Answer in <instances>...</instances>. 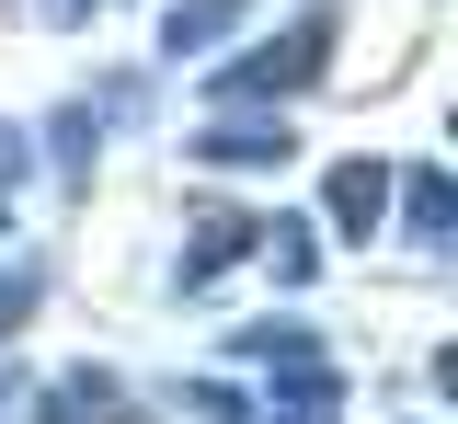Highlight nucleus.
<instances>
[{"label":"nucleus","instance_id":"f257e3e1","mask_svg":"<svg viewBox=\"0 0 458 424\" xmlns=\"http://www.w3.org/2000/svg\"><path fill=\"white\" fill-rule=\"evenodd\" d=\"M321 47H333V23H298L286 47L229 58V69H218V104H276V92H310V81H321Z\"/></svg>","mask_w":458,"mask_h":424},{"label":"nucleus","instance_id":"f03ea898","mask_svg":"<svg viewBox=\"0 0 458 424\" xmlns=\"http://www.w3.org/2000/svg\"><path fill=\"white\" fill-rule=\"evenodd\" d=\"M183 149H195L207 173H286V161H298L286 115H218V126H195Z\"/></svg>","mask_w":458,"mask_h":424},{"label":"nucleus","instance_id":"423d86ee","mask_svg":"<svg viewBox=\"0 0 458 424\" xmlns=\"http://www.w3.org/2000/svg\"><path fill=\"white\" fill-rule=\"evenodd\" d=\"M252 242H264L252 218H207V230H195V252H183V299H195V287H218V276H229Z\"/></svg>","mask_w":458,"mask_h":424},{"label":"nucleus","instance_id":"0eeeda50","mask_svg":"<svg viewBox=\"0 0 458 424\" xmlns=\"http://www.w3.org/2000/svg\"><path fill=\"white\" fill-rule=\"evenodd\" d=\"M447 218H458V195H447V173L424 161V173L401 183V242H447Z\"/></svg>","mask_w":458,"mask_h":424},{"label":"nucleus","instance_id":"7ed1b4c3","mask_svg":"<svg viewBox=\"0 0 458 424\" xmlns=\"http://www.w3.org/2000/svg\"><path fill=\"white\" fill-rule=\"evenodd\" d=\"M321 218H333L344 242H378V218H390V161H344L321 183Z\"/></svg>","mask_w":458,"mask_h":424},{"label":"nucleus","instance_id":"39448f33","mask_svg":"<svg viewBox=\"0 0 458 424\" xmlns=\"http://www.w3.org/2000/svg\"><path fill=\"white\" fill-rule=\"evenodd\" d=\"M252 23V0H172L161 12V58H207V47H229Z\"/></svg>","mask_w":458,"mask_h":424},{"label":"nucleus","instance_id":"1a4fd4ad","mask_svg":"<svg viewBox=\"0 0 458 424\" xmlns=\"http://www.w3.org/2000/svg\"><path fill=\"white\" fill-rule=\"evenodd\" d=\"M23 310H35V276H0V333H12Z\"/></svg>","mask_w":458,"mask_h":424},{"label":"nucleus","instance_id":"6e6552de","mask_svg":"<svg viewBox=\"0 0 458 424\" xmlns=\"http://www.w3.org/2000/svg\"><path fill=\"white\" fill-rule=\"evenodd\" d=\"M264 242H276V287H310V264H321V252H310V230H298V218H276Z\"/></svg>","mask_w":458,"mask_h":424},{"label":"nucleus","instance_id":"20e7f679","mask_svg":"<svg viewBox=\"0 0 458 424\" xmlns=\"http://www.w3.org/2000/svg\"><path fill=\"white\" fill-rule=\"evenodd\" d=\"M35 413H47V424H126V378H104V367H57L47 390H35Z\"/></svg>","mask_w":458,"mask_h":424}]
</instances>
